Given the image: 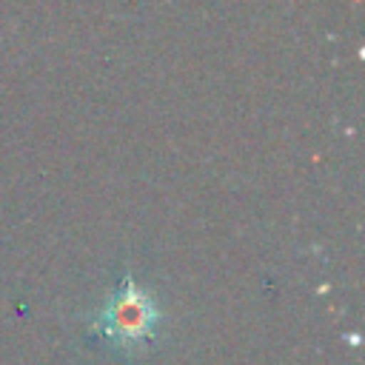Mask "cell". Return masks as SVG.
Wrapping results in <instances>:
<instances>
[{
  "instance_id": "1",
  "label": "cell",
  "mask_w": 365,
  "mask_h": 365,
  "mask_svg": "<svg viewBox=\"0 0 365 365\" xmlns=\"http://www.w3.org/2000/svg\"><path fill=\"white\" fill-rule=\"evenodd\" d=\"M154 322L151 302L128 282V288L117 297L111 311L106 314V331L117 339H143Z\"/></svg>"
}]
</instances>
